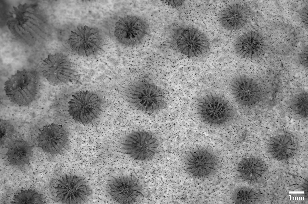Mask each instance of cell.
Here are the masks:
<instances>
[{
  "label": "cell",
  "instance_id": "1",
  "mask_svg": "<svg viewBox=\"0 0 308 204\" xmlns=\"http://www.w3.org/2000/svg\"><path fill=\"white\" fill-rule=\"evenodd\" d=\"M123 95L130 106L147 114H157L167 105L164 90L148 80H139L130 83L125 87Z\"/></svg>",
  "mask_w": 308,
  "mask_h": 204
},
{
  "label": "cell",
  "instance_id": "2",
  "mask_svg": "<svg viewBox=\"0 0 308 204\" xmlns=\"http://www.w3.org/2000/svg\"><path fill=\"white\" fill-rule=\"evenodd\" d=\"M40 85L39 80L34 72L23 69L17 70L8 78L4 89L11 102L19 106H26L35 99Z\"/></svg>",
  "mask_w": 308,
  "mask_h": 204
},
{
  "label": "cell",
  "instance_id": "3",
  "mask_svg": "<svg viewBox=\"0 0 308 204\" xmlns=\"http://www.w3.org/2000/svg\"><path fill=\"white\" fill-rule=\"evenodd\" d=\"M196 111L201 121L215 127L228 124L235 114V109L229 101L220 96L214 94L200 97L196 103Z\"/></svg>",
  "mask_w": 308,
  "mask_h": 204
},
{
  "label": "cell",
  "instance_id": "4",
  "mask_svg": "<svg viewBox=\"0 0 308 204\" xmlns=\"http://www.w3.org/2000/svg\"><path fill=\"white\" fill-rule=\"evenodd\" d=\"M35 4L24 3L13 7L9 13L7 25L19 38L33 37L41 30L43 21Z\"/></svg>",
  "mask_w": 308,
  "mask_h": 204
},
{
  "label": "cell",
  "instance_id": "5",
  "mask_svg": "<svg viewBox=\"0 0 308 204\" xmlns=\"http://www.w3.org/2000/svg\"><path fill=\"white\" fill-rule=\"evenodd\" d=\"M102 99L97 93L89 90L77 91L68 103V112L75 122L84 124L96 120L102 111Z\"/></svg>",
  "mask_w": 308,
  "mask_h": 204
},
{
  "label": "cell",
  "instance_id": "6",
  "mask_svg": "<svg viewBox=\"0 0 308 204\" xmlns=\"http://www.w3.org/2000/svg\"><path fill=\"white\" fill-rule=\"evenodd\" d=\"M150 32L149 24L145 18L139 15L129 14L121 17L116 22L114 33L121 45L134 48L141 45Z\"/></svg>",
  "mask_w": 308,
  "mask_h": 204
},
{
  "label": "cell",
  "instance_id": "7",
  "mask_svg": "<svg viewBox=\"0 0 308 204\" xmlns=\"http://www.w3.org/2000/svg\"><path fill=\"white\" fill-rule=\"evenodd\" d=\"M67 43L75 55L90 57L97 55L102 50L104 41L98 29L85 25L78 26L72 30Z\"/></svg>",
  "mask_w": 308,
  "mask_h": 204
},
{
  "label": "cell",
  "instance_id": "8",
  "mask_svg": "<svg viewBox=\"0 0 308 204\" xmlns=\"http://www.w3.org/2000/svg\"><path fill=\"white\" fill-rule=\"evenodd\" d=\"M91 190L87 181L77 175L68 173L61 175L55 182L54 195L62 204H79L87 200Z\"/></svg>",
  "mask_w": 308,
  "mask_h": 204
},
{
  "label": "cell",
  "instance_id": "9",
  "mask_svg": "<svg viewBox=\"0 0 308 204\" xmlns=\"http://www.w3.org/2000/svg\"><path fill=\"white\" fill-rule=\"evenodd\" d=\"M158 141L152 133L144 130L132 131L126 135L121 143L122 152L134 160L145 161L156 154Z\"/></svg>",
  "mask_w": 308,
  "mask_h": 204
},
{
  "label": "cell",
  "instance_id": "10",
  "mask_svg": "<svg viewBox=\"0 0 308 204\" xmlns=\"http://www.w3.org/2000/svg\"><path fill=\"white\" fill-rule=\"evenodd\" d=\"M184 163L187 173L191 177L199 179L213 175L219 167V161L215 154L202 147L188 151L184 157Z\"/></svg>",
  "mask_w": 308,
  "mask_h": 204
},
{
  "label": "cell",
  "instance_id": "11",
  "mask_svg": "<svg viewBox=\"0 0 308 204\" xmlns=\"http://www.w3.org/2000/svg\"><path fill=\"white\" fill-rule=\"evenodd\" d=\"M40 69L45 79L54 86L68 84L74 76V69L70 59L62 53L49 54L43 60Z\"/></svg>",
  "mask_w": 308,
  "mask_h": 204
},
{
  "label": "cell",
  "instance_id": "12",
  "mask_svg": "<svg viewBox=\"0 0 308 204\" xmlns=\"http://www.w3.org/2000/svg\"><path fill=\"white\" fill-rule=\"evenodd\" d=\"M106 190L114 202L120 204L135 202L143 192V187L135 177L129 175L111 178L106 185Z\"/></svg>",
  "mask_w": 308,
  "mask_h": 204
},
{
  "label": "cell",
  "instance_id": "13",
  "mask_svg": "<svg viewBox=\"0 0 308 204\" xmlns=\"http://www.w3.org/2000/svg\"><path fill=\"white\" fill-rule=\"evenodd\" d=\"M230 89L236 102L243 107L254 106L261 99L262 92L259 84L246 75L235 77L230 83Z\"/></svg>",
  "mask_w": 308,
  "mask_h": 204
},
{
  "label": "cell",
  "instance_id": "14",
  "mask_svg": "<svg viewBox=\"0 0 308 204\" xmlns=\"http://www.w3.org/2000/svg\"><path fill=\"white\" fill-rule=\"evenodd\" d=\"M36 139L38 146L43 151L51 155H56L62 152L67 147L69 135L65 127L51 123L41 129Z\"/></svg>",
  "mask_w": 308,
  "mask_h": 204
},
{
  "label": "cell",
  "instance_id": "15",
  "mask_svg": "<svg viewBox=\"0 0 308 204\" xmlns=\"http://www.w3.org/2000/svg\"><path fill=\"white\" fill-rule=\"evenodd\" d=\"M176 45L182 54L190 58L203 56L209 48V41L205 35L199 29L192 27L182 30L177 37Z\"/></svg>",
  "mask_w": 308,
  "mask_h": 204
},
{
  "label": "cell",
  "instance_id": "16",
  "mask_svg": "<svg viewBox=\"0 0 308 204\" xmlns=\"http://www.w3.org/2000/svg\"><path fill=\"white\" fill-rule=\"evenodd\" d=\"M266 44L261 35L251 31L243 33L234 41L233 48L240 57L255 59L262 56L266 49Z\"/></svg>",
  "mask_w": 308,
  "mask_h": 204
},
{
  "label": "cell",
  "instance_id": "17",
  "mask_svg": "<svg viewBox=\"0 0 308 204\" xmlns=\"http://www.w3.org/2000/svg\"><path fill=\"white\" fill-rule=\"evenodd\" d=\"M249 15L248 7L244 4L234 3L226 6L219 12L218 19L223 28L236 31L247 24Z\"/></svg>",
  "mask_w": 308,
  "mask_h": 204
},
{
  "label": "cell",
  "instance_id": "18",
  "mask_svg": "<svg viewBox=\"0 0 308 204\" xmlns=\"http://www.w3.org/2000/svg\"><path fill=\"white\" fill-rule=\"evenodd\" d=\"M297 149L294 137L287 134L271 137L266 146V151L273 159L278 161L287 160L294 155Z\"/></svg>",
  "mask_w": 308,
  "mask_h": 204
},
{
  "label": "cell",
  "instance_id": "19",
  "mask_svg": "<svg viewBox=\"0 0 308 204\" xmlns=\"http://www.w3.org/2000/svg\"><path fill=\"white\" fill-rule=\"evenodd\" d=\"M267 166L260 159L254 157L243 158L239 161L237 170L244 181L253 182L261 178L267 171Z\"/></svg>",
  "mask_w": 308,
  "mask_h": 204
},
{
  "label": "cell",
  "instance_id": "20",
  "mask_svg": "<svg viewBox=\"0 0 308 204\" xmlns=\"http://www.w3.org/2000/svg\"><path fill=\"white\" fill-rule=\"evenodd\" d=\"M6 154L10 164L22 167L29 163L30 160L33 156V147L27 142L16 140L10 144Z\"/></svg>",
  "mask_w": 308,
  "mask_h": 204
},
{
  "label": "cell",
  "instance_id": "21",
  "mask_svg": "<svg viewBox=\"0 0 308 204\" xmlns=\"http://www.w3.org/2000/svg\"><path fill=\"white\" fill-rule=\"evenodd\" d=\"M260 198V194L256 190L245 186L237 187L232 194L233 201L238 204L253 203L257 201Z\"/></svg>",
  "mask_w": 308,
  "mask_h": 204
},
{
  "label": "cell",
  "instance_id": "22",
  "mask_svg": "<svg viewBox=\"0 0 308 204\" xmlns=\"http://www.w3.org/2000/svg\"><path fill=\"white\" fill-rule=\"evenodd\" d=\"M308 92L302 91L295 94L290 100V108L297 115L302 118L308 117Z\"/></svg>",
  "mask_w": 308,
  "mask_h": 204
},
{
  "label": "cell",
  "instance_id": "23",
  "mask_svg": "<svg viewBox=\"0 0 308 204\" xmlns=\"http://www.w3.org/2000/svg\"><path fill=\"white\" fill-rule=\"evenodd\" d=\"M12 204H43L42 196L37 191L31 189L22 190L13 196Z\"/></svg>",
  "mask_w": 308,
  "mask_h": 204
},
{
  "label": "cell",
  "instance_id": "24",
  "mask_svg": "<svg viewBox=\"0 0 308 204\" xmlns=\"http://www.w3.org/2000/svg\"><path fill=\"white\" fill-rule=\"evenodd\" d=\"M300 63L305 68L308 67V46L305 47L299 55Z\"/></svg>",
  "mask_w": 308,
  "mask_h": 204
},
{
  "label": "cell",
  "instance_id": "25",
  "mask_svg": "<svg viewBox=\"0 0 308 204\" xmlns=\"http://www.w3.org/2000/svg\"><path fill=\"white\" fill-rule=\"evenodd\" d=\"M300 17L304 28L308 29V6L306 5L300 10Z\"/></svg>",
  "mask_w": 308,
  "mask_h": 204
},
{
  "label": "cell",
  "instance_id": "26",
  "mask_svg": "<svg viewBox=\"0 0 308 204\" xmlns=\"http://www.w3.org/2000/svg\"><path fill=\"white\" fill-rule=\"evenodd\" d=\"M162 1L168 6L176 8L181 6L184 2V0H162Z\"/></svg>",
  "mask_w": 308,
  "mask_h": 204
}]
</instances>
